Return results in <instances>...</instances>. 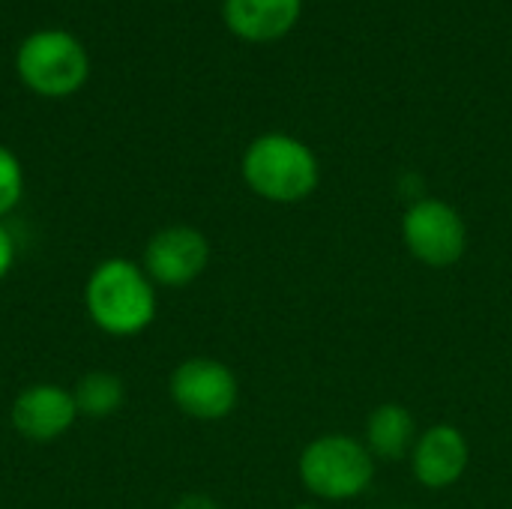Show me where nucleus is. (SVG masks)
<instances>
[{"label": "nucleus", "instance_id": "nucleus-1", "mask_svg": "<svg viewBox=\"0 0 512 509\" xmlns=\"http://www.w3.org/2000/svg\"><path fill=\"white\" fill-rule=\"evenodd\" d=\"M87 318L114 339L144 333L159 309L156 285L132 258H105L84 282Z\"/></svg>", "mask_w": 512, "mask_h": 509}, {"label": "nucleus", "instance_id": "nucleus-2", "mask_svg": "<svg viewBox=\"0 0 512 509\" xmlns=\"http://www.w3.org/2000/svg\"><path fill=\"white\" fill-rule=\"evenodd\" d=\"M243 183L270 204H300L321 183V162L312 147L288 132L258 135L240 159Z\"/></svg>", "mask_w": 512, "mask_h": 509}, {"label": "nucleus", "instance_id": "nucleus-3", "mask_svg": "<svg viewBox=\"0 0 512 509\" xmlns=\"http://www.w3.org/2000/svg\"><path fill=\"white\" fill-rule=\"evenodd\" d=\"M375 465L378 462L363 438L327 432L303 447L297 459V477L312 498L339 504L369 492L375 480Z\"/></svg>", "mask_w": 512, "mask_h": 509}, {"label": "nucleus", "instance_id": "nucleus-4", "mask_svg": "<svg viewBox=\"0 0 512 509\" xmlns=\"http://www.w3.org/2000/svg\"><path fill=\"white\" fill-rule=\"evenodd\" d=\"M18 78L45 99H63L84 87L90 60L84 45L69 30H36L15 54Z\"/></svg>", "mask_w": 512, "mask_h": 509}, {"label": "nucleus", "instance_id": "nucleus-5", "mask_svg": "<svg viewBox=\"0 0 512 509\" xmlns=\"http://www.w3.org/2000/svg\"><path fill=\"white\" fill-rule=\"evenodd\" d=\"M402 243L423 267L450 270L468 252V225L450 201L417 198L402 216Z\"/></svg>", "mask_w": 512, "mask_h": 509}, {"label": "nucleus", "instance_id": "nucleus-6", "mask_svg": "<svg viewBox=\"0 0 512 509\" xmlns=\"http://www.w3.org/2000/svg\"><path fill=\"white\" fill-rule=\"evenodd\" d=\"M168 396L183 417L219 423L234 414L240 402V384L228 363L216 357H189L171 372Z\"/></svg>", "mask_w": 512, "mask_h": 509}, {"label": "nucleus", "instance_id": "nucleus-7", "mask_svg": "<svg viewBox=\"0 0 512 509\" xmlns=\"http://www.w3.org/2000/svg\"><path fill=\"white\" fill-rule=\"evenodd\" d=\"M210 264V240L192 225H165L147 246L141 267L159 288H186Z\"/></svg>", "mask_w": 512, "mask_h": 509}, {"label": "nucleus", "instance_id": "nucleus-8", "mask_svg": "<svg viewBox=\"0 0 512 509\" xmlns=\"http://www.w3.org/2000/svg\"><path fill=\"white\" fill-rule=\"evenodd\" d=\"M414 480L429 492L453 489L468 465H471V444L465 432L453 423H435L417 435V444L408 456Z\"/></svg>", "mask_w": 512, "mask_h": 509}, {"label": "nucleus", "instance_id": "nucleus-9", "mask_svg": "<svg viewBox=\"0 0 512 509\" xmlns=\"http://www.w3.org/2000/svg\"><path fill=\"white\" fill-rule=\"evenodd\" d=\"M9 420L24 441L51 444L75 426L78 408L72 390L60 384H30L15 396L9 408Z\"/></svg>", "mask_w": 512, "mask_h": 509}, {"label": "nucleus", "instance_id": "nucleus-10", "mask_svg": "<svg viewBox=\"0 0 512 509\" xmlns=\"http://www.w3.org/2000/svg\"><path fill=\"white\" fill-rule=\"evenodd\" d=\"M303 0H222L228 30L243 42H276L294 30Z\"/></svg>", "mask_w": 512, "mask_h": 509}, {"label": "nucleus", "instance_id": "nucleus-11", "mask_svg": "<svg viewBox=\"0 0 512 509\" xmlns=\"http://www.w3.org/2000/svg\"><path fill=\"white\" fill-rule=\"evenodd\" d=\"M417 420L399 402H384L366 417L363 444L375 456V462H402L411 456L417 444Z\"/></svg>", "mask_w": 512, "mask_h": 509}, {"label": "nucleus", "instance_id": "nucleus-12", "mask_svg": "<svg viewBox=\"0 0 512 509\" xmlns=\"http://www.w3.org/2000/svg\"><path fill=\"white\" fill-rule=\"evenodd\" d=\"M72 399H75L78 417L105 420L120 411V405L126 399V387H123L120 375L96 369V372H87L78 378V384L72 387Z\"/></svg>", "mask_w": 512, "mask_h": 509}, {"label": "nucleus", "instance_id": "nucleus-13", "mask_svg": "<svg viewBox=\"0 0 512 509\" xmlns=\"http://www.w3.org/2000/svg\"><path fill=\"white\" fill-rule=\"evenodd\" d=\"M24 198V168L21 159L0 144V222L21 204Z\"/></svg>", "mask_w": 512, "mask_h": 509}, {"label": "nucleus", "instance_id": "nucleus-14", "mask_svg": "<svg viewBox=\"0 0 512 509\" xmlns=\"http://www.w3.org/2000/svg\"><path fill=\"white\" fill-rule=\"evenodd\" d=\"M15 255H18V246H15V237L12 231L0 222V282L9 276V270L15 267Z\"/></svg>", "mask_w": 512, "mask_h": 509}, {"label": "nucleus", "instance_id": "nucleus-15", "mask_svg": "<svg viewBox=\"0 0 512 509\" xmlns=\"http://www.w3.org/2000/svg\"><path fill=\"white\" fill-rule=\"evenodd\" d=\"M174 509H219V504L210 498V495H201V492H192V495H183Z\"/></svg>", "mask_w": 512, "mask_h": 509}, {"label": "nucleus", "instance_id": "nucleus-16", "mask_svg": "<svg viewBox=\"0 0 512 509\" xmlns=\"http://www.w3.org/2000/svg\"><path fill=\"white\" fill-rule=\"evenodd\" d=\"M291 509H321L318 504H297V507H291Z\"/></svg>", "mask_w": 512, "mask_h": 509}]
</instances>
